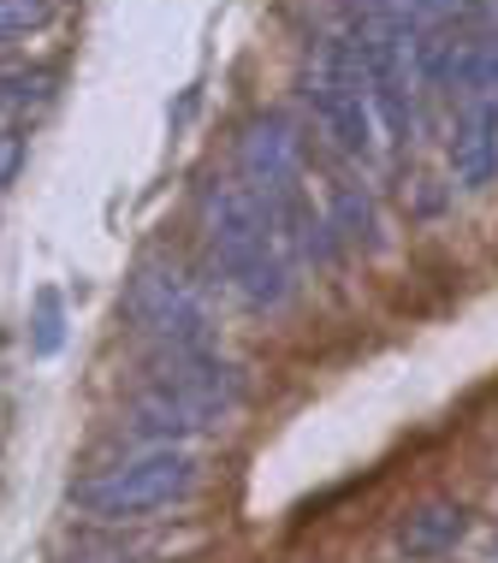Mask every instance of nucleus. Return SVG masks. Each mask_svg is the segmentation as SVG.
<instances>
[{
  "label": "nucleus",
  "mask_w": 498,
  "mask_h": 563,
  "mask_svg": "<svg viewBox=\"0 0 498 563\" xmlns=\"http://www.w3.org/2000/svg\"><path fill=\"white\" fill-rule=\"evenodd\" d=\"M125 314L143 339H155L161 350H202L214 344V314H208V297L202 285L190 279L178 262L166 255H148L137 262L125 285Z\"/></svg>",
  "instance_id": "3"
},
{
  "label": "nucleus",
  "mask_w": 498,
  "mask_h": 563,
  "mask_svg": "<svg viewBox=\"0 0 498 563\" xmlns=\"http://www.w3.org/2000/svg\"><path fill=\"white\" fill-rule=\"evenodd\" d=\"M54 12H59V0H0V42L54 24Z\"/></svg>",
  "instance_id": "10"
},
{
  "label": "nucleus",
  "mask_w": 498,
  "mask_h": 563,
  "mask_svg": "<svg viewBox=\"0 0 498 563\" xmlns=\"http://www.w3.org/2000/svg\"><path fill=\"white\" fill-rule=\"evenodd\" d=\"M19 166H24V136L19 131H0V185H12Z\"/></svg>",
  "instance_id": "12"
},
{
  "label": "nucleus",
  "mask_w": 498,
  "mask_h": 563,
  "mask_svg": "<svg viewBox=\"0 0 498 563\" xmlns=\"http://www.w3.org/2000/svg\"><path fill=\"white\" fill-rule=\"evenodd\" d=\"M332 232H344L351 243H374V202L362 196V185H339L332 190Z\"/></svg>",
  "instance_id": "9"
},
{
  "label": "nucleus",
  "mask_w": 498,
  "mask_h": 563,
  "mask_svg": "<svg viewBox=\"0 0 498 563\" xmlns=\"http://www.w3.org/2000/svg\"><path fill=\"white\" fill-rule=\"evenodd\" d=\"M59 339H66V314H59V297L54 291H42L36 297V350H42V356H54Z\"/></svg>",
  "instance_id": "11"
},
{
  "label": "nucleus",
  "mask_w": 498,
  "mask_h": 563,
  "mask_svg": "<svg viewBox=\"0 0 498 563\" xmlns=\"http://www.w3.org/2000/svg\"><path fill=\"white\" fill-rule=\"evenodd\" d=\"M451 178L463 190H487L498 178V101L463 108V125L451 136Z\"/></svg>",
  "instance_id": "6"
},
{
  "label": "nucleus",
  "mask_w": 498,
  "mask_h": 563,
  "mask_svg": "<svg viewBox=\"0 0 498 563\" xmlns=\"http://www.w3.org/2000/svg\"><path fill=\"white\" fill-rule=\"evenodd\" d=\"M237 166H244V185L262 190L267 202H285L297 185V166H303V136H297L291 119L267 113L244 125V143H237Z\"/></svg>",
  "instance_id": "5"
},
{
  "label": "nucleus",
  "mask_w": 498,
  "mask_h": 563,
  "mask_svg": "<svg viewBox=\"0 0 498 563\" xmlns=\"http://www.w3.org/2000/svg\"><path fill=\"white\" fill-rule=\"evenodd\" d=\"M148 386L173 391V398H185L196 409H208L214 421H225L237 404H244V379H237L232 362H220L214 350H161L155 368H148Z\"/></svg>",
  "instance_id": "4"
},
{
  "label": "nucleus",
  "mask_w": 498,
  "mask_h": 563,
  "mask_svg": "<svg viewBox=\"0 0 498 563\" xmlns=\"http://www.w3.org/2000/svg\"><path fill=\"white\" fill-rule=\"evenodd\" d=\"M196 486V456L185 445H143L125 463L101 468L78 486V510L96 522H137L166 505H185Z\"/></svg>",
  "instance_id": "2"
},
{
  "label": "nucleus",
  "mask_w": 498,
  "mask_h": 563,
  "mask_svg": "<svg viewBox=\"0 0 498 563\" xmlns=\"http://www.w3.org/2000/svg\"><path fill=\"white\" fill-rule=\"evenodd\" d=\"M463 534H469V510L451 505V498H433V505L410 510V522L398 528V545L403 558H445Z\"/></svg>",
  "instance_id": "7"
},
{
  "label": "nucleus",
  "mask_w": 498,
  "mask_h": 563,
  "mask_svg": "<svg viewBox=\"0 0 498 563\" xmlns=\"http://www.w3.org/2000/svg\"><path fill=\"white\" fill-rule=\"evenodd\" d=\"M54 89H59L54 71H12V78H0V113H19L24 119L36 108H48Z\"/></svg>",
  "instance_id": "8"
},
{
  "label": "nucleus",
  "mask_w": 498,
  "mask_h": 563,
  "mask_svg": "<svg viewBox=\"0 0 498 563\" xmlns=\"http://www.w3.org/2000/svg\"><path fill=\"white\" fill-rule=\"evenodd\" d=\"M285 202H267L244 178H214L202 190V232L214 267L250 309H279L291 297V262H285Z\"/></svg>",
  "instance_id": "1"
}]
</instances>
